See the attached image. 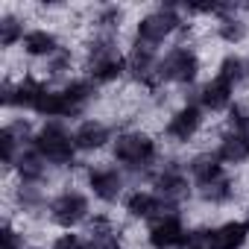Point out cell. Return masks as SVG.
I'll return each instance as SVG.
<instances>
[{"label":"cell","mask_w":249,"mask_h":249,"mask_svg":"<svg viewBox=\"0 0 249 249\" xmlns=\"http://www.w3.org/2000/svg\"><path fill=\"white\" fill-rule=\"evenodd\" d=\"M114 161L120 164V170H129L135 176H150L153 179V164L159 161V144L153 135L141 132V129H126L114 138Z\"/></svg>","instance_id":"1"},{"label":"cell","mask_w":249,"mask_h":249,"mask_svg":"<svg viewBox=\"0 0 249 249\" xmlns=\"http://www.w3.org/2000/svg\"><path fill=\"white\" fill-rule=\"evenodd\" d=\"M85 71H88V79L97 85H108V82H117L120 76H126V56L117 50L114 36H97L88 44Z\"/></svg>","instance_id":"2"},{"label":"cell","mask_w":249,"mask_h":249,"mask_svg":"<svg viewBox=\"0 0 249 249\" xmlns=\"http://www.w3.org/2000/svg\"><path fill=\"white\" fill-rule=\"evenodd\" d=\"M33 150L50 164V167H73L76 161V144H73V132L65 129L62 120H47L44 126L36 132L33 138Z\"/></svg>","instance_id":"3"},{"label":"cell","mask_w":249,"mask_h":249,"mask_svg":"<svg viewBox=\"0 0 249 249\" xmlns=\"http://www.w3.org/2000/svg\"><path fill=\"white\" fill-rule=\"evenodd\" d=\"M199 76V56L194 47L188 44H179V47H170L161 59H159V79L161 85L164 82H173V85H194Z\"/></svg>","instance_id":"4"},{"label":"cell","mask_w":249,"mask_h":249,"mask_svg":"<svg viewBox=\"0 0 249 249\" xmlns=\"http://www.w3.org/2000/svg\"><path fill=\"white\" fill-rule=\"evenodd\" d=\"M88 214H91L88 196H85L82 191H73V188L56 194V196L50 199V205H47V217H50V223H56L59 229H68V231L76 229L79 223H85Z\"/></svg>","instance_id":"5"},{"label":"cell","mask_w":249,"mask_h":249,"mask_svg":"<svg viewBox=\"0 0 249 249\" xmlns=\"http://www.w3.org/2000/svg\"><path fill=\"white\" fill-rule=\"evenodd\" d=\"M179 27H182V15L176 12L173 3H167V6H161V9H156V12H147V15L138 21V27H135V41L156 47V44H161L164 38H170Z\"/></svg>","instance_id":"6"},{"label":"cell","mask_w":249,"mask_h":249,"mask_svg":"<svg viewBox=\"0 0 249 249\" xmlns=\"http://www.w3.org/2000/svg\"><path fill=\"white\" fill-rule=\"evenodd\" d=\"M191 188H194V182L188 179V167L179 161H167L153 173V191L176 208L191 196Z\"/></svg>","instance_id":"7"},{"label":"cell","mask_w":249,"mask_h":249,"mask_svg":"<svg viewBox=\"0 0 249 249\" xmlns=\"http://www.w3.org/2000/svg\"><path fill=\"white\" fill-rule=\"evenodd\" d=\"M147 243H150L153 249H188V243H191V229L185 226L182 211L164 214V217H159L156 223H150Z\"/></svg>","instance_id":"8"},{"label":"cell","mask_w":249,"mask_h":249,"mask_svg":"<svg viewBox=\"0 0 249 249\" xmlns=\"http://www.w3.org/2000/svg\"><path fill=\"white\" fill-rule=\"evenodd\" d=\"M126 76L132 82H138L141 88H147V91H159L161 79H159V56H156V47L135 41L132 50L126 53Z\"/></svg>","instance_id":"9"},{"label":"cell","mask_w":249,"mask_h":249,"mask_svg":"<svg viewBox=\"0 0 249 249\" xmlns=\"http://www.w3.org/2000/svg\"><path fill=\"white\" fill-rule=\"evenodd\" d=\"M85 182H88V191L106 205L117 202L123 196V188H126V176H123V170L114 167V164H94V167H88L85 170Z\"/></svg>","instance_id":"10"},{"label":"cell","mask_w":249,"mask_h":249,"mask_svg":"<svg viewBox=\"0 0 249 249\" xmlns=\"http://www.w3.org/2000/svg\"><path fill=\"white\" fill-rule=\"evenodd\" d=\"M202 108L191 100V103H185V106H179L173 114H170V120H167V126H164V135L173 141V144H188V141H194V135L202 129Z\"/></svg>","instance_id":"11"},{"label":"cell","mask_w":249,"mask_h":249,"mask_svg":"<svg viewBox=\"0 0 249 249\" xmlns=\"http://www.w3.org/2000/svg\"><path fill=\"white\" fill-rule=\"evenodd\" d=\"M123 208H126V214H129L132 220H147V223H156L159 217L179 211L176 205L164 202L156 191H141V188L132 191L126 199H123Z\"/></svg>","instance_id":"12"},{"label":"cell","mask_w":249,"mask_h":249,"mask_svg":"<svg viewBox=\"0 0 249 249\" xmlns=\"http://www.w3.org/2000/svg\"><path fill=\"white\" fill-rule=\"evenodd\" d=\"M194 103L202 111H229L231 103H234V85L214 73V79H208L205 85H199V91L194 94Z\"/></svg>","instance_id":"13"},{"label":"cell","mask_w":249,"mask_h":249,"mask_svg":"<svg viewBox=\"0 0 249 249\" xmlns=\"http://www.w3.org/2000/svg\"><path fill=\"white\" fill-rule=\"evenodd\" d=\"M108 141H111V126H108V123H103V120H94L91 117V120H82L79 126L73 129V144H76L79 153H97Z\"/></svg>","instance_id":"14"},{"label":"cell","mask_w":249,"mask_h":249,"mask_svg":"<svg viewBox=\"0 0 249 249\" xmlns=\"http://www.w3.org/2000/svg\"><path fill=\"white\" fill-rule=\"evenodd\" d=\"M88 249H123L117 226L108 214H100L88 223Z\"/></svg>","instance_id":"15"},{"label":"cell","mask_w":249,"mask_h":249,"mask_svg":"<svg viewBox=\"0 0 249 249\" xmlns=\"http://www.w3.org/2000/svg\"><path fill=\"white\" fill-rule=\"evenodd\" d=\"M185 167H188V176H191L194 188L208 185V182L226 176V173H223V161L217 159V153H199V156H194Z\"/></svg>","instance_id":"16"},{"label":"cell","mask_w":249,"mask_h":249,"mask_svg":"<svg viewBox=\"0 0 249 249\" xmlns=\"http://www.w3.org/2000/svg\"><path fill=\"white\" fill-rule=\"evenodd\" d=\"M214 153H217V159L223 164H243V161H249V135L229 129L220 138V144H217Z\"/></svg>","instance_id":"17"},{"label":"cell","mask_w":249,"mask_h":249,"mask_svg":"<svg viewBox=\"0 0 249 249\" xmlns=\"http://www.w3.org/2000/svg\"><path fill=\"white\" fill-rule=\"evenodd\" d=\"M21 44H24V53L33 56V59H53L62 50L59 36L50 33V30H30Z\"/></svg>","instance_id":"18"},{"label":"cell","mask_w":249,"mask_h":249,"mask_svg":"<svg viewBox=\"0 0 249 249\" xmlns=\"http://www.w3.org/2000/svg\"><path fill=\"white\" fill-rule=\"evenodd\" d=\"M47 167H50V164H47L33 147L21 150V156H18V161H15V170H18L21 182H30V185H41L44 176H47Z\"/></svg>","instance_id":"19"},{"label":"cell","mask_w":249,"mask_h":249,"mask_svg":"<svg viewBox=\"0 0 249 249\" xmlns=\"http://www.w3.org/2000/svg\"><path fill=\"white\" fill-rule=\"evenodd\" d=\"M249 240V226L246 220H229L214 226V246L217 249H240Z\"/></svg>","instance_id":"20"},{"label":"cell","mask_w":249,"mask_h":249,"mask_svg":"<svg viewBox=\"0 0 249 249\" xmlns=\"http://www.w3.org/2000/svg\"><path fill=\"white\" fill-rule=\"evenodd\" d=\"M234 194H237V188H234V179H229V176H220V179L196 188V196L208 205H226L234 199Z\"/></svg>","instance_id":"21"},{"label":"cell","mask_w":249,"mask_h":249,"mask_svg":"<svg viewBox=\"0 0 249 249\" xmlns=\"http://www.w3.org/2000/svg\"><path fill=\"white\" fill-rule=\"evenodd\" d=\"M62 91L71 100V106L76 108V114H82L88 108V103L97 97V82H91V79H71Z\"/></svg>","instance_id":"22"},{"label":"cell","mask_w":249,"mask_h":249,"mask_svg":"<svg viewBox=\"0 0 249 249\" xmlns=\"http://www.w3.org/2000/svg\"><path fill=\"white\" fill-rule=\"evenodd\" d=\"M217 36H220L226 44H240V41L249 36V24H246L237 12L223 15V18H217Z\"/></svg>","instance_id":"23"},{"label":"cell","mask_w":249,"mask_h":249,"mask_svg":"<svg viewBox=\"0 0 249 249\" xmlns=\"http://www.w3.org/2000/svg\"><path fill=\"white\" fill-rule=\"evenodd\" d=\"M15 199H18V205H21L24 211H41V208H47V205H50V202L44 199L41 185H30V182H21V188H18Z\"/></svg>","instance_id":"24"},{"label":"cell","mask_w":249,"mask_h":249,"mask_svg":"<svg viewBox=\"0 0 249 249\" xmlns=\"http://www.w3.org/2000/svg\"><path fill=\"white\" fill-rule=\"evenodd\" d=\"M24 24L15 15H3L0 18V47H15L18 41H24Z\"/></svg>","instance_id":"25"},{"label":"cell","mask_w":249,"mask_h":249,"mask_svg":"<svg viewBox=\"0 0 249 249\" xmlns=\"http://www.w3.org/2000/svg\"><path fill=\"white\" fill-rule=\"evenodd\" d=\"M120 21H123V9L120 6H103L94 18V27L103 33V36H114L120 30Z\"/></svg>","instance_id":"26"},{"label":"cell","mask_w":249,"mask_h":249,"mask_svg":"<svg viewBox=\"0 0 249 249\" xmlns=\"http://www.w3.org/2000/svg\"><path fill=\"white\" fill-rule=\"evenodd\" d=\"M229 129L249 135V100H234L229 108Z\"/></svg>","instance_id":"27"},{"label":"cell","mask_w":249,"mask_h":249,"mask_svg":"<svg viewBox=\"0 0 249 249\" xmlns=\"http://www.w3.org/2000/svg\"><path fill=\"white\" fill-rule=\"evenodd\" d=\"M71 65H73V53H71L68 47H62L53 59H47V71H50V76H65V73L71 71Z\"/></svg>","instance_id":"28"},{"label":"cell","mask_w":249,"mask_h":249,"mask_svg":"<svg viewBox=\"0 0 249 249\" xmlns=\"http://www.w3.org/2000/svg\"><path fill=\"white\" fill-rule=\"evenodd\" d=\"M188 249H217L214 246V229H194Z\"/></svg>","instance_id":"29"},{"label":"cell","mask_w":249,"mask_h":249,"mask_svg":"<svg viewBox=\"0 0 249 249\" xmlns=\"http://www.w3.org/2000/svg\"><path fill=\"white\" fill-rule=\"evenodd\" d=\"M50 249H88V240H82V237L73 234V231H65V234H59V237L53 240Z\"/></svg>","instance_id":"30"},{"label":"cell","mask_w":249,"mask_h":249,"mask_svg":"<svg viewBox=\"0 0 249 249\" xmlns=\"http://www.w3.org/2000/svg\"><path fill=\"white\" fill-rule=\"evenodd\" d=\"M0 237H3V249H27V246H24V234H18L9 223H3Z\"/></svg>","instance_id":"31"},{"label":"cell","mask_w":249,"mask_h":249,"mask_svg":"<svg viewBox=\"0 0 249 249\" xmlns=\"http://www.w3.org/2000/svg\"><path fill=\"white\" fill-rule=\"evenodd\" d=\"M246 226H249V211H246Z\"/></svg>","instance_id":"32"},{"label":"cell","mask_w":249,"mask_h":249,"mask_svg":"<svg viewBox=\"0 0 249 249\" xmlns=\"http://www.w3.org/2000/svg\"><path fill=\"white\" fill-rule=\"evenodd\" d=\"M27 249H38V246H27Z\"/></svg>","instance_id":"33"}]
</instances>
